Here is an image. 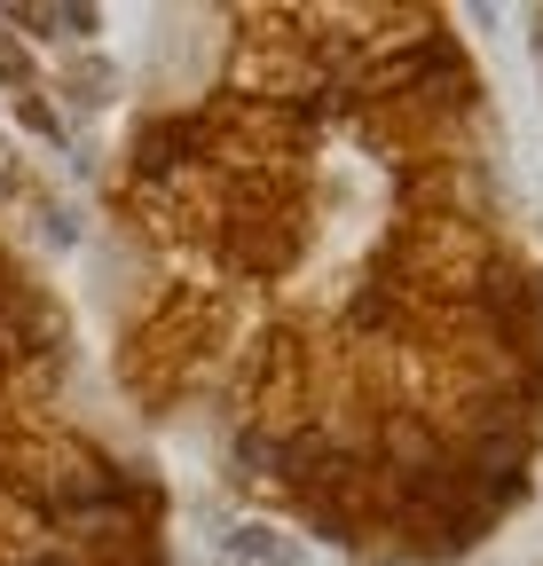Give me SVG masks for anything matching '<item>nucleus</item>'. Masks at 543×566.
I'll list each match as a JSON object with an SVG mask.
<instances>
[{
    "label": "nucleus",
    "instance_id": "nucleus-1",
    "mask_svg": "<svg viewBox=\"0 0 543 566\" xmlns=\"http://www.w3.org/2000/svg\"><path fill=\"white\" fill-rule=\"evenodd\" d=\"M221 558H229V566H307V551H300L292 535L260 527V520H252V527H229V535H221Z\"/></svg>",
    "mask_w": 543,
    "mask_h": 566
},
{
    "label": "nucleus",
    "instance_id": "nucleus-2",
    "mask_svg": "<svg viewBox=\"0 0 543 566\" xmlns=\"http://www.w3.org/2000/svg\"><path fill=\"white\" fill-rule=\"evenodd\" d=\"M9 24H40V40H87L95 9H9Z\"/></svg>",
    "mask_w": 543,
    "mask_h": 566
}]
</instances>
